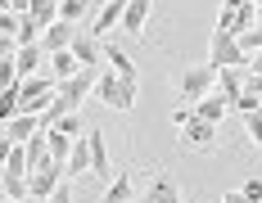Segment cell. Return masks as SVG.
Segmentation results:
<instances>
[{"instance_id":"cell-1","label":"cell","mask_w":262,"mask_h":203,"mask_svg":"<svg viewBox=\"0 0 262 203\" xmlns=\"http://www.w3.org/2000/svg\"><path fill=\"white\" fill-rule=\"evenodd\" d=\"M54 95H59V77L54 73H36V77H27V81H18V108H23L27 118H41L54 104Z\"/></svg>"},{"instance_id":"cell-2","label":"cell","mask_w":262,"mask_h":203,"mask_svg":"<svg viewBox=\"0 0 262 203\" xmlns=\"http://www.w3.org/2000/svg\"><path fill=\"white\" fill-rule=\"evenodd\" d=\"M136 95H140V86L122 81V77L104 63V73H100V81H95V100L108 104V108H118V113H131V108H136Z\"/></svg>"},{"instance_id":"cell-3","label":"cell","mask_w":262,"mask_h":203,"mask_svg":"<svg viewBox=\"0 0 262 203\" xmlns=\"http://www.w3.org/2000/svg\"><path fill=\"white\" fill-rule=\"evenodd\" d=\"M172 86H177V100L181 104H199L204 95L217 91V68H212V63H194V68H185Z\"/></svg>"},{"instance_id":"cell-4","label":"cell","mask_w":262,"mask_h":203,"mask_svg":"<svg viewBox=\"0 0 262 203\" xmlns=\"http://www.w3.org/2000/svg\"><path fill=\"white\" fill-rule=\"evenodd\" d=\"M208 63H212V68H249V54H244V46H239L235 36H226V32H217V27H212Z\"/></svg>"},{"instance_id":"cell-5","label":"cell","mask_w":262,"mask_h":203,"mask_svg":"<svg viewBox=\"0 0 262 203\" xmlns=\"http://www.w3.org/2000/svg\"><path fill=\"white\" fill-rule=\"evenodd\" d=\"M100 73H104V63H100V68H81L77 77L59 81V100L68 104L73 113H77V108H81V100H86V95H95V81H100Z\"/></svg>"},{"instance_id":"cell-6","label":"cell","mask_w":262,"mask_h":203,"mask_svg":"<svg viewBox=\"0 0 262 203\" xmlns=\"http://www.w3.org/2000/svg\"><path fill=\"white\" fill-rule=\"evenodd\" d=\"M253 23H262L253 0H249V5H222V14H217V32H226V36H235V41H239Z\"/></svg>"},{"instance_id":"cell-7","label":"cell","mask_w":262,"mask_h":203,"mask_svg":"<svg viewBox=\"0 0 262 203\" xmlns=\"http://www.w3.org/2000/svg\"><path fill=\"white\" fill-rule=\"evenodd\" d=\"M149 14H154V0H127L122 32H127L131 41H145V32H149Z\"/></svg>"},{"instance_id":"cell-8","label":"cell","mask_w":262,"mask_h":203,"mask_svg":"<svg viewBox=\"0 0 262 203\" xmlns=\"http://www.w3.org/2000/svg\"><path fill=\"white\" fill-rule=\"evenodd\" d=\"M27 185H32V194H36V199H50L54 190H59V185H63V163H46V167H36V172H32V176H27Z\"/></svg>"},{"instance_id":"cell-9","label":"cell","mask_w":262,"mask_h":203,"mask_svg":"<svg viewBox=\"0 0 262 203\" xmlns=\"http://www.w3.org/2000/svg\"><path fill=\"white\" fill-rule=\"evenodd\" d=\"M181 140L190 145V149H199V153H212V149H217V127L194 118L190 127H181Z\"/></svg>"},{"instance_id":"cell-10","label":"cell","mask_w":262,"mask_h":203,"mask_svg":"<svg viewBox=\"0 0 262 203\" xmlns=\"http://www.w3.org/2000/svg\"><path fill=\"white\" fill-rule=\"evenodd\" d=\"M104 63H108V68H113L118 77H122V81L140 86V68H136V59H131L122 46H108V41H104Z\"/></svg>"},{"instance_id":"cell-11","label":"cell","mask_w":262,"mask_h":203,"mask_svg":"<svg viewBox=\"0 0 262 203\" xmlns=\"http://www.w3.org/2000/svg\"><path fill=\"white\" fill-rule=\"evenodd\" d=\"M136 203H185V194H181V185H177L172 176H154L149 190H145Z\"/></svg>"},{"instance_id":"cell-12","label":"cell","mask_w":262,"mask_h":203,"mask_svg":"<svg viewBox=\"0 0 262 203\" xmlns=\"http://www.w3.org/2000/svg\"><path fill=\"white\" fill-rule=\"evenodd\" d=\"M73 54H77L81 68H100V63H104V41H100V36H91V32H77Z\"/></svg>"},{"instance_id":"cell-13","label":"cell","mask_w":262,"mask_h":203,"mask_svg":"<svg viewBox=\"0 0 262 203\" xmlns=\"http://www.w3.org/2000/svg\"><path fill=\"white\" fill-rule=\"evenodd\" d=\"M100 199H104V203H136V199H140V194H136V176H131V167H122L118 176L108 181V190L100 194Z\"/></svg>"},{"instance_id":"cell-14","label":"cell","mask_w":262,"mask_h":203,"mask_svg":"<svg viewBox=\"0 0 262 203\" xmlns=\"http://www.w3.org/2000/svg\"><path fill=\"white\" fill-rule=\"evenodd\" d=\"M122 14H127V0H108L104 9L95 14V23H91V36H100V41H104L113 27H122Z\"/></svg>"},{"instance_id":"cell-15","label":"cell","mask_w":262,"mask_h":203,"mask_svg":"<svg viewBox=\"0 0 262 203\" xmlns=\"http://www.w3.org/2000/svg\"><path fill=\"white\" fill-rule=\"evenodd\" d=\"M73 41H77V27H73V23H50V27H46V36H41V50L59 54V50H73Z\"/></svg>"},{"instance_id":"cell-16","label":"cell","mask_w":262,"mask_h":203,"mask_svg":"<svg viewBox=\"0 0 262 203\" xmlns=\"http://www.w3.org/2000/svg\"><path fill=\"white\" fill-rule=\"evenodd\" d=\"M86 145H91V172L104 181V176H113V167H108V145H104V136L95 127H86Z\"/></svg>"},{"instance_id":"cell-17","label":"cell","mask_w":262,"mask_h":203,"mask_svg":"<svg viewBox=\"0 0 262 203\" xmlns=\"http://www.w3.org/2000/svg\"><path fill=\"white\" fill-rule=\"evenodd\" d=\"M46 59H50V54L41 50V46H18V54H14V68H18V77H36L41 73V63H46Z\"/></svg>"},{"instance_id":"cell-18","label":"cell","mask_w":262,"mask_h":203,"mask_svg":"<svg viewBox=\"0 0 262 203\" xmlns=\"http://www.w3.org/2000/svg\"><path fill=\"white\" fill-rule=\"evenodd\" d=\"M217 95H226V104H235L244 95V68H217Z\"/></svg>"},{"instance_id":"cell-19","label":"cell","mask_w":262,"mask_h":203,"mask_svg":"<svg viewBox=\"0 0 262 203\" xmlns=\"http://www.w3.org/2000/svg\"><path fill=\"white\" fill-rule=\"evenodd\" d=\"M91 172V145H86V136H81L77 145H73V153H68V163H63V181H77Z\"/></svg>"},{"instance_id":"cell-20","label":"cell","mask_w":262,"mask_h":203,"mask_svg":"<svg viewBox=\"0 0 262 203\" xmlns=\"http://www.w3.org/2000/svg\"><path fill=\"white\" fill-rule=\"evenodd\" d=\"M226 108H231V104H226V95H217V91H212V95H204V100L194 104V118H199V122H212V127H217V122L226 118Z\"/></svg>"},{"instance_id":"cell-21","label":"cell","mask_w":262,"mask_h":203,"mask_svg":"<svg viewBox=\"0 0 262 203\" xmlns=\"http://www.w3.org/2000/svg\"><path fill=\"white\" fill-rule=\"evenodd\" d=\"M46 163H50V136L36 131V136L27 140V176H32L36 167H46Z\"/></svg>"},{"instance_id":"cell-22","label":"cell","mask_w":262,"mask_h":203,"mask_svg":"<svg viewBox=\"0 0 262 203\" xmlns=\"http://www.w3.org/2000/svg\"><path fill=\"white\" fill-rule=\"evenodd\" d=\"M36 131H41V122H36V118H27V113H18L14 122H5V136H9L14 145H27Z\"/></svg>"},{"instance_id":"cell-23","label":"cell","mask_w":262,"mask_h":203,"mask_svg":"<svg viewBox=\"0 0 262 203\" xmlns=\"http://www.w3.org/2000/svg\"><path fill=\"white\" fill-rule=\"evenodd\" d=\"M50 73L59 77V81H68V77H77V73H81L77 54H73V50H59V54H50Z\"/></svg>"},{"instance_id":"cell-24","label":"cell","mask_w":262,"mask_h":203,"mask_svg":"<svg viewBox=\"0 0 262 203\" xmlns=\"http://www.w3.org/2000/svg\"><path fill=\"white\" fill-rule=\"evenodd\" d=\"M41 36H46V23L32 18V14H23V23H18V46H41Z\"/></svg>"},{"instance_id":"cell-25","label":"cell","mask_w":262,"mask_h":203,"mask_svg":"<svg viewBox=\"0 0 262 203\" xmlns=\"http://www.w3.org/2000/svg\"><path fill=\"white\" fill-rule=\"evenodd\" d=\"M46 136H50V158H54V163H68V153H73L77 140H68L63 131H46Z\"/></svg>"},{"instance_id":"cell-26","label":"cell","mask_w":262,"mask_h":203,"mask_svg":"<svg viewBox=\"0 0 262 203\" xmlns=\"http://www.w3.org/2000/svg\"><path fill=\"white\" fill-rule=\"evenodd\" d=\"M86 18V0H59V23H77Z\"/></svg>"},{"instance_id":"cell-27","label":"cell","mask_w":262,"mask_h":203,"mask_svg":"<svg viewBox=\"0 0 262 203\" xmlns=\"http://www.w3.org/2000/svg\"><path fill=\"white\" fill-rule=\"evenodd\" d=\"M18 68H14V59H0V91H18Z\"/></svg>"},{"instance_id":"cell-28","label":"cell","mask_w":262,"mask_h":203,"mask_svg":"<svg viewBox=\"0 0 262 203\" xmlns=\"http://www.w3.org/2000/svg\"><path fill=\"white\" fill-rule=\"evenodd\" d=\"M239 46H244V54H258L262 50V23H253L244 36H239Z\"/></svg>"},{"instance_id":"cell-29","label":"cell","mask_w":262,"mask_h":203,"mask_svg":"<svg viewBox=\"0 0 262 203\" xmlns=\"http://www.w3.org/2000/svg\"><path fill=\"white\" fill-rule=\"evenodd\" d=\"M54 131H63L68 140H81V136H86V127H81V118H77V113H68V118H63V122H59Z\"/></svg>"},{"instance_id":"cell-30","label":"cell","mask_w":262,"mask_h":203,"mask_svg":"<svg viewBox=\"0 0 262 203\" xmlns=\"http://www.w3.org/2000/svg\"><path fill=\"white\" fill-rule=\"evenodd\" d=\"M244 131H249V140L262 149V113H249V118H244Z\"/></svg>"},{"instance_id":"cell-31","label":"cell","mask_w":262,"mask_h":203,"mask_svg":"<svg viewBox=\"0 0 262 203\" xmlns=\"http://www.w3.org/2000/svg\"><path fill=\"white\" fill-rule=\"evenodd\" d=\"M194 122V104H177L172 108V127H190Z\"/></svg>"},{"instance_id":"cell-32","label":"cell","mask_w":262,"mask_h":203,"mask_svg":"<svg viewBox=\"0 0 262 203\" xmlns=\"http://www.w3.org/2000/svg\"><path fill=\"white\" fill-rule=\"evenodd\" d=\"M235 108L244 113V118H249V113H262V100H258V95H249V91H244V95L235 100Z\"/></svg>"},{"instance_id":"cell-33","label":"cell","mask_w":262,"mask_h":203,"mask_svg":"<svg viewBox=\"0 0 262 203\" xmlns=\"http://www.w3.org/2000/svg\"><path fill=\"white\" fill-rule=\"evenodd\" d=\"M239 190H244V199H249V203H262V181H258V176H249Z\"/></svg>"},{"instance_id":"cell-34","label":"cell","mask_w":262,"mask_h":203,"mask_svg":"<svg viewBox=\"0 0 262 203\" xmlns=\"http://www.w3.org/2000/svg\"><path fill=\"white\" fill-rule=\"evenodd\" d=\"M46 203H73V181H63V185H59V190H54Z\"/></svg>"},{"instance_id":"cell-35","label":"cell","mask_w":262,"mask_h":203,"mask_svg":"<svg viewBox=\"0 0 262 203\" xmlns=\"http://www.w3.org/2000/svg\"><path fill=\"white\" fill-rule=\"evenodd\" d=\"M9 153H14V140H9V136H5V131H0V167H5V163H9Z\"/></svg>"},{"instance_id":"cell-36","label":"cell","mask_w":262,"mask_h":203,"mask_svg":"<svg viewBox=\"0 0 262 203\" xmlns=\"http://www.w3.org/2000/svg\"><path fill=\"white\" fill-rule=\"evenodd\" d=\"M9 14H32V0H9Z\"/></svg>"},{"instance_id":"cell-37","label":"cell","mask_w":262,"mask_h":203,"mask_svg":"<svg viewBox=\"0 0 262 203\" xmlns=\"http://www.w3.org/2000/svg\"><path fill=\"white\" fill-rule=\"evenodd\" d=\"M249 73L262 77V50H258V54H249Z\"/></svg>"},{"instance_id":"cell-38","label":"cell","mask_w":262,"mask_h":203,"mask_svg":"<svg viewBox=\"0 0 262 203\" xmlns=\"http://www.w3.org/2000/svg\"><path fill=\"white\" fill-rule=\"evenodd\" d=\"M222 203H249V199H244V190H226V194H222Z\"/></svg>"},{"instance_id":"cell-39","label":"cell","mask_w":262,"mask_h":203,"mask_svg":"<svg viewBox=\"0 0 262 203\" xmlns=\"http://www.w3.org/2000/svg\"><path fill=\"white\" fill-rule=\"evenodd\" d=\"M23 203H46V199H36V194H32V199H23Z\"/></svg>"},{"instance_id":"cell-40","label":"cell","mask_w":262,"mask_h":203,"mask_svg":"<svg viewBox=\"0 0 262 203\" xmlns=\"http://www.w3.org/2000/svg\"><path fill=\"white\" fill-rule=\"evenodd\" d=\"M0 203H14V199H9V194H0Z\"/></svg>"},{"instance_id":"cell-41","label":"cell","mask_w":262,"mask_h":203,"mask_svg":"<svg viewBox=\"0 0 262 203\" xmlns=\"http://www.w3.org/2000/svg\"><path fill=\"white\" fill-rule=\"evenodd\" d=\"M0 131H5V122H0Z\"/></svg>"},{"instance_id":"cell-42","label":"cell","mask_w":262,"mask_h":203,"mask_svg":"<svg viewBox=\"0 0 262 203\" xmlns=\"http://www.w3.org/2000/svg\"><path fill=\"white\" fill-rule=\"evenodd\" d=\"M100 203H104V199H100Z\"/></svg>"}]
</instances>
